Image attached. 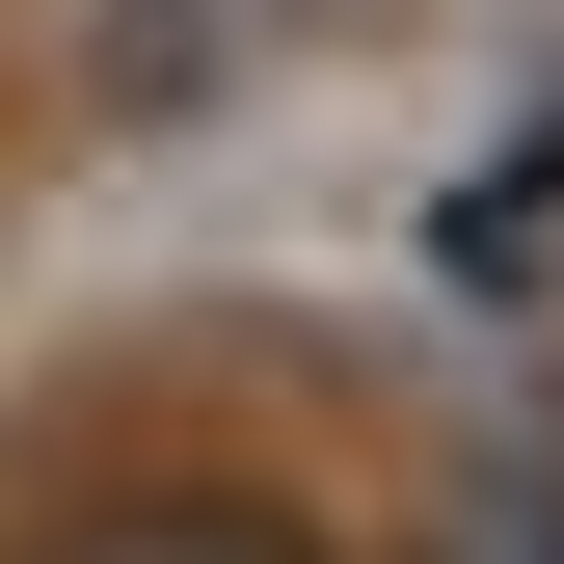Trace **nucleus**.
Instances as JSON below:
<instances>
[{
  "label": "nucleus",
  "instance_id": "1",
  "mask_svg": "<svg viewBox=\"0 0 564 564\" xmlns=\"http://www.w3.org/2000/svg\"><path fill=\"white\" fill-rule=\"evenodd\" d=\"M108 564H269V538H108Z\"/></svg>",
  "mask_w": 564,
  "mask_h": 564
}]
</instances>
